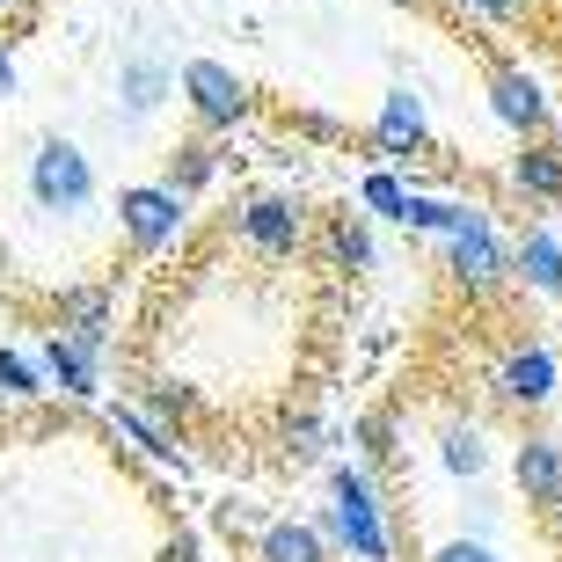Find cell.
Masks as SVG:
<instances>
[{
	"instance_id": "6da1fadb",
	"label": "cell",
	"mask_w": 562,
	"mask_h": 562,
	"mask_svg": "<svg viewBox=\"0 0 562 562\" xmlns=\"http://www.w3.org/2000/svg\"><path fill=\"white\" fill-rule=\"evenodd\" d=\"M22 190H30V205L44 220H88L95 212V161H88L81 139H66V132H37L30 154H22Z\"/></svg>"
},
{
	"instance_id": "7a4b0ae2",
	"label": "cell",
	"mask_w": 562,
	"mask_h": 562,
	"mask_svg": "<svg viewBox=\"0 0 562 562\" xmlns=\"http://www.w3.org/2000/svg\"><path fill=\"white\" fill-rule=\"evenodd\" d=\"M329 533L351 548L358 562H387L395 555V533H387V504L366 482V468H336L329 475Z\"/></svg>"
},
{
	"instance_id": "3957f363",
	"label": "cell",
	"mask_w": 562,
	"mask_h": 562,
	"mask_svg": "<svg viewBox=\"0 0 562 562\" xmlns=\"http://www.w3.org/2000/svg\"><path fill=\"white\" fill-rule=\"evenodd\" d=\"M117 234H125L132 256L168 249V241L183 234V190H168V183H132V190H117Z\"/></svg>"
},
{
	"instance_id": "277c9868",
	"label": "cell",
	"mask_w": 562,
	"mask_h": 562,
	"mask_svg": "<svg viewBox=\"0 0 562 562\" xmlns=\"http://www.w3.org/2000/svg\"><path fill=\"white\" fill-rule=\"evenodd\" d=\"M446 256H453V278L468 292H490L504 271H512V256H504L497 227H490V212H475V205H468V220L446 234Z\"/></svg>"
},
{
	"instance_id": "5b68a950",
	"label": "cell",
	"mask_w": 562,
	"mask_h": 562,
	"mask_svg": "<svg viewBox=\"0 0 562 562\" xmlns=\"http://www.w3.org/2000/svg\"><path fill=\"white\" fill-rule=\"evenodd\" d=\"M168 95H176V66H168V52L139 44V52H125V59H117V117H125V125L154 117Z\"/></svg>"
},
{
	"instance_id": "8992f818",
	"label": "cell",
	"mask_w": 562,
	"mask_h": 562,
	"mask_svg": "<svg viewBox=\"0 0 562 562\" xmlns=\"http://www.w3.org/2000/svg\"><path fill=\"white\" fill-rule=\"evenodd\" d=\"M183 95L198 110V125H234V117H249V81L220 59H190L183 66Z\"/></svg>"
},
{
	"instance_id": "52a82bcc",
	"label": "cell",
	"mask_w": 562,
	"mask_h": 562,
	"mask_svg": "<svg viewBox=\"0 0 562 562\" xmlns=\"http://www.w3.org/2000/svg\"><path fill=\"white\" fill-rule=\"evenodd\" d=\"M234 227H241V241H249L256 256H292L307 220H300V198H249Z\"/></svg>"
},
{
	"instance_id": "ba28073f",
	"label": "cell",
	"mask_w": 562,
	"mask_h": 562,
	"mask_svg": "<svg viewBox=\"0 0 562 562\" xmlns=\"http://www.w3.org/2000/svg\"><path fill=\"white\" fill-rule=\"evenodd\" d=\"M490 110H497L512 132H526V139H541V125H548L541 81H533V74H519V66H497V74H490Z\"/></svg>"
},
{
	"instance_id": "9c48e42d",
	"label": "cell",
	"mask_w": 562,
	"mask_h": 562,
	"mask_svg": "<svg viewBox=\"0 0 562 562\" xmlns=\"http://www.w3.org/2000/svg\"><path fill=\"white\" fill-rule=\"evenodd\" d=\"M497 395L512 402V409H541V402L555 395V358H548L541 344L512 351V358H504V373H497Z\"/></svg>"
},
{
	"instance_id": "30bf717a",
	"label": "cell",
	"mask_w": 562,
	"mask_h": 562,
	"mask_svg": "<svg viewBox=\"0 0 562 562\" xmlns=\"http://www.w3.org/2000/svg\"><path fill=\"white\" fill-rule=\"evenodd\" d=\"M512 468H519V497L526 504L562 512V446H555V438H526Z\"/></svg>"
},
{
	"instance_id": "8fae6325",
	"label": "cell",
	"mask_w": 562,
	"mask_h": 562,
	"mask_svg": "<svg viewBox=\"0 0 562 562\" xmlns=\"http://www.w3.org/2000/svg\"><path fill=\"white\" fill-rule=\"evenodd\" d=\"M37 366H44V387H59L66 402H95V387H103V373H95L103 358L74 351L66 336H52V344H44V351H37Z\"/></svg>"
},
{
	"instance_id": "7c38bea8",
	"label": "cell",
	"mask_w": 562,
	"mask_h": 562,
	"mask_svg": "<svg viewBox=\"0 0 562 562\" xmlns=\"http://www.w3.org/2000/svg\"><path fill=\"white\" fill-rule=\"evenodd\" d=\"M512 278L533 292H562V234H548V227L526 234L519 249H512Z\"/></svg>"
},
{
	"instance_id": "4fadbf2b",
	"label": "cell",
	"mask_w": 562,
	"mask_h": 562,
	"mask_svg": "<svg viewBox=\"0 0 562 562\" xmlns=\"http://www.w3.org/2000/svg\"><path fill=\"white\" fill-rule=\"evenodd\" d=\"M417 139H424V103L409 88H387V103H380V117H373V146L380 154H409Z\"/></svg>"
},
{
	"instance_id": "5bb4252c",
	"label": "cell",
	"mask_w": 562,
	"mask_h": 562,
	"mask_svg": "<svg viewBox=\"0 0 562 562\" xmlns=\"http://www.w3.org/2000/svg\"><path fill=\"white\" fill-rule=\"evenodd\" d=\"M256 562H329V533L307 519H278L256 548Z\"/></svg>"
},
{
	"instance_id": "9a60e30c",
	"label": "cell",
	"mask_w": 562,
	"mask_h": 562,
	"mask_svg": "<svg viewBox=\"0 0 562 562\" xmlns=\"http://www.w3.org/2000/svg\"><path fill=\"white\" fill-rule=\"evenodd\" d=\"M512 183H519L533 205H555V198H562V154L541 146V139H526V154L512 161Z\"/></svg>"
},
{
	"instance_id": "2e32d148",
	"label": "cell",
	"mask_w": 562,
	"mask_h": 562,
	"mask_svg": "<svg viewBox=\"0 0 562 562\" xmlns=\"http://www.w3.org/2000/svg\"><path fill=\"white\" fill-rule=\"evenodd\" d=\"M329 263L336 271H366V263H373V234H366V220H351V212L329 220Z\"/></svg>"
},
{
	"instance_id": "e0dca14e",
	"label": "cell",
	"mask_w": 562,
	"mask_h": 562,
	"mask_svg": "<svg viewBox=\"0 0 562 562\" xmlns=\"http://www.w3.org/2000/svg\"><path fill=\"white\" fill-rule=\"evenodd\" d=\"M358 205L373 212V220H402V205H409V183H402V176H387V168H373V176L358 183Z\"/></svg>"
},
{
	"instance_id": "ac0fdd59",
	"label": "cell",
	"mask_w": 562,
	"mask_h": 562,
	"mask_svg": "<svg viewBox=\"0 0 562 562\" xmlns=\"http://www.w3.org/2000/svg\"><path fill=\"white\" fill-rule=\"evenodd\" d=\"M460 220H468V205H446V198H417V190H409V205H402V227H417V234H453Z\"/></svg>"
},
{
	"instance_id": "d6986e66",
	"label": "cell",
	"mask_w": 562,
	"mask_h": 562,
	"mask_svg": "<svg viewBox=\"0 0 562 562\" xmlns=\"http://www.w3.org/2000/svg\"><path fill=\"white\" fill-rule=\"evenodd\" d=\"M482 460H490V446L475 424H446V475H482Z\"/></svg>"
},
{
	"instance_id": "ffe728a7",
	"label": "cell",
	"mask_w": 562,
	"mask_h": 562,
	"mask_svg": "<svg viewBox=\"0 0 562 562\" xmlns=\"http://www.w3.org/2000/svg\"><path fill=\"white\" fill-rule=\"evenodd\" d=\"M0 395L8 402H37L44 395V366L22 351H0Z\"/></svg>"
},
{
	"instance_id": "44dd1931",
	"label": "cell",
	"mask_w": 562,
	"mask_h": 562,
	"mask_svg": "<svg viewBox=\"0 0 562 562\" xmlns=\"http://www.w3.org/2000/svg\"><path fill=\"white\" fill-rule=\"evenodd\" d=\"M110 431H125L146 460H168V453H176V446H168V431H161V424H146L139 409H110Z\"/></svg>"
},
{
	"instance_id": "7402d4cb",
	"label": "cell",
	"mask_w": 562,
	"mask_h": 562,
	"mask_svg": "<svg viewBox=\"0 0 562 562\" xmlns=\"http://www.w3.org/2000/svg\"><path fill=\"white\" fill-rule=\"evenodd\" d=\"M205 176H212V146L190 139V146H176V154H168V190H183V198H190Z\"/></svg>"
},
{
	"instance_id": "603a6c76",
	"label": "cell",
	"mask_w": 562,
	"mask_h": 562,
	"mask_svg": "<svg viewBox=\"0 0 562 562\" xmlns=\"http://www.w3.org/2000/svg\"><path fill=\"white\" fill-rule=\"evenodd\" d=\"M460 8H468V15H482V22H519L533 0H460Z\"/></svg>"
},
{
	"instance_id": "cb8c5ba5",
	"label": "cell",
	"mask_w": 562,
	"mask_h": 562,
	"mask_svg": "<svg viewBox=\"0 0 562 562\" xmlns=\"http://www.w3.org/2000/svg\"><path fill=\"white\" fill-rule=\"evenodd\" d=\"M431 562H497V555H490V541H446L431 548Z\"/></svg>"
},
{
	"instance_id": "d4e9b609",
	"label": "cell",
	"mask_w": 562,
	"mask_h": 562,
	"mask_svg": "<svg viewBox=\"0 0 562 562\" xmlns=\"http://www.w3.org/2000/svg\"><path fill=\"white\" fill-rule=\"evenodd\" d=\"M15 95V66H8V52H0V103Z\"/></svg>"
},
{
	"instance_id": "484cf974",
	"label": "cell",
	"mask_w": 562,
	"mask_h": 562,
	"mask_svg": "<svg viewBox=\"0 0 562 562\" xmlns=\"http://www.w3.org/2000/svg\"><path fill=\"white\" fill-rule=\"evenodd\" d=\"M395 8H417V0H395Z\"/></svg>"
},
{
	"instance_id": "4316f807",
	"label": "cell",
	"mask_w": 562,
	"mask_h": 562,
	"mask_svg": "<svg viewBox=\"0 0 562 562\" xmlns=\"http://www.w3.org/2000/svg\"><path fill=\"white\" fill-rule=\"evenodd\" d=\"M0 8H8V0H0Z\"/></svg>"
}]
</instances>
